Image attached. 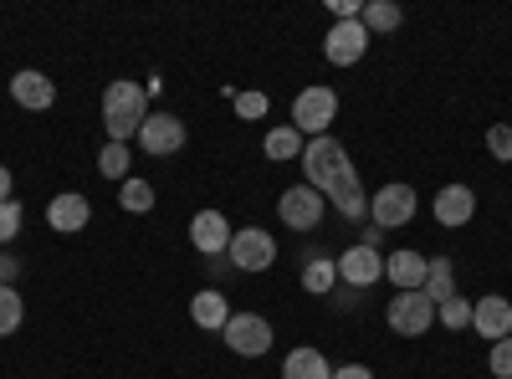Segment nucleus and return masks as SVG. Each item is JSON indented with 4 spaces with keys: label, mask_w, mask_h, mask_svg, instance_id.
<instances>
[{
    "label": "nucleus",
    "mask_w": 512,
    "mask_h": 379,
    "mask_svg": "<svg viewBox=\"0 0 512 379\" xmlns=\"http://www.w3.org/2000/svg\"><path fill=\"white\" fill-rule=\"evenodd\" d=\"M472 328L482 333L487 344L512 339V308H507V298H482V303H472Z\"/></svg>",
    "instance_id": "16"
},
{
    "label": "nucleus",
    "mask_w": 512,
    "mask_h": 379,
    "mask_svg": "<svg viewBox=\"0 0 512 379\" xmlns=\"http://www.w3.org/2000/svg\"><path fill=\"white\" fill-rule=\"evenodd\" d=\"M144 118H149V93H144V82H134V77L108 82V88H103V129H108V144L139 139Z\"/></svg>",
    "instance_id": "2"
},
{
    "label": "nucleus",
    "mask_w": 512,
    "mask_h": 379,
    "mask_svg": "<svg viewBox=\"0 0 512 379\" xmlns=\"http://www.w3.org/2000/svg\"><path fill=\"white\" fill-rule=\"evenodd\" d=\"M472 216H477L472 185H446V190L436 195V221H441V226H466Z\"/></svg>",
    "instance_id": "17"
},
{
    "label": "nucleus",
    "mask_w": 512,
    "mask_h": 379,
    "mask_svg": "<svg viewBox=\"0 0 512 379\" xmlns=\"http://www.w3.org/2000/svg\"><path fill=\"white\" fill-rule=\"evenodd\" d=\"M425 262L420 251H410V246H400V251H390V257H384V277H390L400 292H420L425 287Z\"/></svg>",
    "instance_id": "15"
},
{
    "label": "nucleus",
    "mask_w": 512,
    "mask_h": 379,
    "mask_svg": "<svg viewBox=\"0 0 512 379\" xmlns=\"http://www.w3.org/2000/svg\"><path fill=\"white\" fill-rule=\"evenodd\" d=\"M359 246H374V251H379V246H384V231H379V226H369V231H364V241H359Z\"/></svg>",
    "instance_id": "34"
},
{
    "label": "nucleus",
    "mask_w": 512,
    "mask_h": 379,
    "mask_svg": "<svg viewBox=\"0 0 512 379\" xmlns=\"http://www.w3.org/2000/svg\"><path fill=\"white\" fill-rule=\"evenodd\" d=\"M231 226H226V216L221 210H200V216L190 221V241H195V251L200 257H221V251H231Z\"/></svg>",
    "instance_id": "11"
},
{
    "label": "nucleus",
    "mask_w": 512,
    "mask_h": 379,
    "mask_svg": "<svg viewBox=\"0 0 512 379\" xmlns=\"http://www.w3.org/2000/svg\"><path fill=\"white\" fill-rule=\"evenodd\" d=\"M128 164H134V159H128V144H108L103 154H98V170L108 175V180H128Z\"/></svg>",
    "instance_id": "26"
},
{
    "label": "nucleus",
    "mask_w": 512,
    "mask_h": 379,
    "mask_svg": "<svg viewBox=\"0 0 512 379\" xmlns=\"http://www.w3.org/2000/svg\"><path fill=\"white\" fill-rule=\"evenodd\" d=\"M93 221V205L82 200L77 190H67V195H52V205H47V226L52 231H62V236H77L82 226Z\"/></svg>",
    "instance_id": "14"
},
{
    "label": "nucleus",
    "mask_w": 512,
    "mask_h": 379,
    "mask_svg": "<svg viewBox=\"0 0 512 379\" xmlns=\"http://www.w3.org/2000/svg\"><path fill=\"white\" fill-rule=\"evenodd\" d=\"M277 216H282V226H292V231H318L323 216H328V200H323L313 185H292V190H282V200H277Z\"/></svg>",
    "instance_id": "7"
},
{
    "label": "nucleus",
    "mask_w": 512,
    "mask_h": 379,
    "mask_svg": "<svg viewBox=\"0 0 512 379\" xmlns=\"http://www.w3.org/2000/svg\"><path fill=\"white\" fill-rule=\"evenodd\" d=\"M118 205L128 210V216H149V210H154V185L128 175V180L118 185Z\"/></svg>",
    "instance_id": "22"
},
{
    "label": "nucleus",
    "mask_w": 512,
    "mask_h": 379,
    "mask_svg": "<svg viewBox=\"0 0 512 379\" xmlns=\"http://www.w3.org/2000/svg\"><path fill=\"white\" fill-rule=\"evenodd\" d=\"M190 318H195V328L221 333V328L231 323V308H226V298H221V287H205V292H195V298H190Z\"/></svg>",
    "instance_id": "18"
},
{
    "label": "nucleus",
    "mask_w": 512,
    "mask_h": 379,
    "mask_svg": "<svg viewBox=\"0 0 512 379\" xmlns=\"http://www.w3.org/2000/svg\"><path fill=\"white\" fill-rule=\"evenodd\" d=\"M262 154L267 159H297V154H303V134H297L292 123H282V129H272L262 139Z\"/></svg>",
    "instance_id": "24"
},
{
    "label": "nucleus",
    "mask_w": 512,
    "mask_h": 379,
    "mask_svg": "<svg viewBox=\"0 0 512 379\" xmlns=\"http://www.w3.org/2000/svg\"><path fill=\"white\" fill-rule=\"evenodd\" d=\"M405 21V11L395 6V0H364V11H359V26L369 36H384V31H395Z\"/></svg>",
    "instance_id": "21"
},
{
    "label": "nucleus",
    "mask_w": 512,
    "mask_h": 379,
    "mask_svg": "<svg viewBox=\"0 0 512 379\" xmlns=\"http://www.w3.org/2000/svg\"><path fill=\"white\" fill-rule=\"evenodd\" d=\"M333 287H338V262H328V257H313V262L303 267V292L323 298V292H333Z\"/></svg>",
    "instance_id": "23"
},
{
    "label": "nucleus",
    "mask_w": 512,
    "mask_h": 379,
    "mask_svg": "<svg viewBox=\"0 0 512 379\" xmlns=\"http://www.w3.org/2000/svg\"><path fill=\"white\" fill-rule=\"evenodd\" d=\"M415 190L410 185H379L374 195H369V221L379 226V231H400V226H410L415 221Z\"/></svg>",
    "instance_id": "5"
},
{
    "label": "nucleus",
    "mask_w": 512,
    "mask_h": 379,
    "mask_svg": "<svg viewBox=\"0 0 512 379\" xmlns=\"http://www.w3.org/2000/svg\"><path fill=\"white\" fill-rule=\"evenodd\" d=\"M333 379H374V369H369V364H338Z\"/></svg>",
    "instance_id": "32"
},
{
    "label": "nucleus",
    "mask_w": 512,
    "mask_h": 379,
    "mask_svg": "<svg viewBox=\"0 0 512 379\" xmlns=\"http://www.w3.org/2000/svg\"><path fill=\"white\" fill-rule=\"evenodd\" d=\"M364 52H369V31L359 21H333V31L323 36V57L333 67H354Z\"/></svg>",
    "instance_id": "9"
},
{
    "label": "nucleus",
    "mask_w": 512,
    "mask_h": 379,
    "mask_svg": "<svg viewBox=\"0 0 512 379\" xmlns=\"http://www.w3.org/2000/svg\"><path fill=\"white\" fill-rule=\"evenodd\" d=\"M492 374L497 379H512V339H497L492 344Z\"/></svg>",
    "instance_id": "30"
},
{
    "label": "nucleus",
    "mask_w": 512,
    "mask_h": 379,
    "mask_svg": "<svg viewBox=\"0 0 512 379\" xmlns=\"http://www.w3.org/2000/svg\"><path fill=\"white\" fill-rule=\"evenodd\" d=\"M436 323H446V328H472V303H466L461 292H456L451 303H441V308H436Z\"/></svg>",
    "instance_id": "27"
},
{
    "label": "nucleus",
    "mask_w": 512,
    "mask_h": 379,
    "mask_svg": "<svg viewBox=\"0 0 512 379\" xmlns=\"http://www.w3.org/2000/svg\"><path fill=\"white\" fill-rule=\"evenodd\" d=\"M303 175H308V185H313L323 200L338 205V216H344V221H364V216H369V195H364L354 164H349V149L338 144L333 134L303 144Z\"/></svg>",
    "instance_id": "1"
},
{
    "label": "nucleus",
    "mask_w": 512,
    "mask_h": 379,
    "mask_svg": "<svg viewBox=\"0 0 512 379\" xmlns=\"http://www.w3.org/2000/svg\"><path fill=\"white\" fill-rule=\"evenodd\" d=\"M384 277V257L374 246H349L344 257H338V282H349V287H374Z\"/></svg>",
    "instance_id": "13"
},
{
    "label": "nucleus",
    "mask_w": 512,
    "mask_h": 379,
    "mask_svg": "<svg viewBox=\"0 0 512 379\" xmlns=\"http://www.w3.org/2000/svg\"><path fill=\"white\" fill-rule=\"evenodd\" d=\"M11 98H16L26 113H47V108L57 103V82H52L47 72H31V67H26V72L11 77Z\"/></svg>",
    "instance_id": "12"
},
{
    "label": "nucleus",
    "mask_w": 512,
    "mask_h": 379,
    "mask_svg": "<svg viewBox=\"0 0 512 379\" xmlns=\"http://www.w3.org/2000/svg\"><path fill=\"white\" fill-rule=\"evenodd\" d=\"M487 149H492L502 164H512V129H507V123H492V129H487Z\"/></svg>",
    "instance_id": "29"
},
{
    "label": "nucleus",
    "mask_w": 512,
    "mask_h": 379,
    "mask_svg": "<svg viewBox=\"0 0 512 379\" xmlns=\"http://www.w3.org/2000/svg\"><path fill=\"white\" fill-rule=\"evenodd\" d=\"M384 323H390L400 339H420L425 328H436V303L425 292H395L390 308H384Z\"/></svg>",
    "instance_id": "4"
},
{
    "label": "nucleus",
    "mask_w": 512,
    "mask_h": 379,
    "mask_svg": "<svg viewBox=\"0 0 512 379\" xmlns=\"http://www.w3.org/2000/svg\"><path fill=\"white\" fill-rule=\"evenodd\" d=\"M236 113L241 118H262L267 113V93H236Z\"/></svg>",
    "instance_id": "31"
},
{
    "label": "nucleus",
    "mask_w": 512,
    "mask_h": 379,
    "mask_svg": "<svg viewBox=\"0 0 512 379\" xmlns=\"http://www.w3.org/2000/svg\"><path fill=\"white\" fill-rule=\"evenodd\" d=\"M221 339H226V349L241 354V359H262V354L272 349V323H267L262 313H231V323L221 328Z\"/></svg>",
    "instance_id": "6"
},
{
    "label": "nucleus",
    "mask_w": 512,
    "mask_h": 379,
    "mask_svg": "<svg viewBox=\"0 0 512 379\" xmlns=\"http://www.w3.org/2000/svg\"><path fill=\"white\" fill-rule=\"evenodd\" d=\"M425 298H431L436 308L441 303H451L456 298V267H451V257H431V267H425Z\"/></svg>",
    "instance_id": "20"
},
{
    "label": "nucleus",
    "mask_w": 512,
    "mask_h": 379,
    "mask_svg": "<svg viewBox=\"0 0 512 379\" xmlns=\"http://www.w3.org/2000/svg\"><path fill=\"white\" fill-rule=\"evenodd\" d=\"M338 118V93L333 88H303L292 103V129L308 134V139H323Z\"/></svg>",
    "instance_id": "3"
},
{
    "label": "nucleus",
    "mask_w": 512,
    "mask_h": 379,
    "mask_svg": "<svg viewBox=\"0 0 512 379\" xmlns=\"http://www.w3.org/2000/svg\"><path fill=\"white\" fill-rule=\"evenodd\" d=\"M282 379H333V364L318 354V349H292L287 359H282Z\"/></svg>",
    "instance_id": "19"
},
{
    "label": "nucleus",
    "mask_w": 512,
    "mask_h": 379,
    "mask_svg": "<svg viewBox=\"0 0 512 379\" xmlns=\"http://www.w3.org/2000/svg\"><path fill=\"white\" fill-rule=\"evenodd\" d=\"M16 272H21V267H16V257H11V251H0V282L11 287V282H16Z\"/></svg>",
    "instance_id": "33"
},
{
    "label": "nucleus",
    "mask_w": 512,
    "mask_h": 379,
    "mask_svg": "<svg viewBox=\"0 0 512 379\" xmlns=\"http://www.w3.org/2000/svg\"><path fill=\"white\" fill-rule=\"evenodd\" d=\"M139 149L144 154H180L185 149V123L175 113H149L144 118V129H139Z\"/></svg>",
    "instance_id": "10"
},
{
    "label": "nucleus",
    "mask_w": 512,
    "mask_h": 379,
    "mask_svg": "<svg viewBox=\"0 0 512 379\" xmlns=\"http://www.w3.org/2000/svg\"><path fill=\"white\" fill-rule=\"evenodd\" d=\"M231 267L236 272H267L272 262H277V241L262 231V226H246V231H236L231 236Z\"/></svg>",
    "instance_id": "8"
},
{
    "label": "nucleus",
    "mask_w": 512,
    "mask_h": 379,
    "mask_svg": "<svg viewBox=\"0 0 512 379\" xmlns=\"http://www.w3.org/2000/svg\"><path fill=\"white\" fill-rule=\"evenodd\" d=\"M21 221H26V216H21L16 195H11V200H0V246H11V241L21 236Z\"/></svg>",
    "instance_id": "28"
},
{
    "label": "nucleus",
    "mask_w": 512,
    "mask_h": 379,
    "mask_svg": "<svg viewBox=\"0 0 512 379\" xmlns=\"http://www.w3.org/2000/svg\"><path fill=\"white\" fill-rule=\"evenodd\" d=\"M21 318H26V303H21V292L0 282V339H11V333L21 328Z\"/></svg>",
    "instance_id": "25"
},
{
    "label": "nucleus",
    "mask_w": 512,
    "mask_h": 379,
    "mask_svg": "<svg viewBox=\"0 0 512 379\" xmlns=\"http://www.w3.org/2000/svg\"><path fill=\"white\" fill-rule=\"evenodd\" d=\"M0 200H11V170L0 164Z\"/></svg>",
    "instance_id": "35"
}]
</instances>
